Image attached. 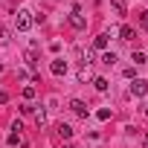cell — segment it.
<instances>
[{
	"label": "cell",
	"instance_id": "cell-1",
	"mask_svg": "<svg viewBox=\"0 0 148 148\" xmlns=\"http://www.w3.org/2000/svg\"><path fill=\"white\" fill-rule=\"evenodd\" d=\"M32 23H35V18H32V12H29V9H21V12L15 15V29H18V32L32 29Z\"/></svg>",
	"mask_w": 148,
	"mask_h": 148
},
{
	"label": "cell",
	"instance_id": "cell-2",
	"mask_svg": "<svg viewBox=\"0 0 148 148\" xmlns=\"http://www.w3.org/2000/svg\"><path fill=\"white\" fill-rule=\"evenodd\" d=\"M70 26H73V29H84V26H87V18H84L79 9H73V15H70Z\"/></svg>",
	"mask_w": 148,
	"mask_h": 148
},
{
	"label": "cell",
	"instance_id": "cell-3",
	"mask_svg": "<svg viewBox=\"0 0 148 148\" xmlns=\"http://www.w3.org/2000/svg\"><path fill=\"white\" fill-rule=\"evenodd\" d=\"M131 93H134V96H145V93H148V82H145V79H134Z\"/></svg>",
	"mask_w": 148,
	"mask_h": 148
},
{
	"label": "cell",
	"instance_id": "cell-4",
	"mask_svg": "<svg viewBox=\"0 0 148 148\" xmlns=\"http://www.w3.org/2000/svg\"><path fill=\"white\" fill-rule=\"evenodd\" d=\"M70 110L76 113V116H82V119L87 116V105H84L82 99H73V102H70Z\"/></svg>",
	"mask_w": 148,
	"mask_h": 148
},
{
	"label": "cell",
	"instance_id": "cell-5",
	"mask_svg": "<svg viewBox=\"0 0 148 148\" xmlns=\"http://www.w3.org/2000/svg\"><path fill=\"white\" fill-rule=\"evenodd\" d=\"M49 70H52V76H64V73H67V61L64 58H52Z\"/></svg>",
	"mask_w": 148,
	"mask_h": 148
},
{
	"label": "cell",
	"instance_id": "cell-6",
	"mask_svg": "<svg viewBox=\"0 0 148 148\" xmlns=\"http://www.w3.org/2000/svg\"><path fill=\"white\" fill-rule=\"evenodd\" d=\"M55 131H58V136H61V139H70V136H73V128H70V125H64V122H61V125H55Z\"/></svg>",
	"mask_w": 148,
	"mask_h": 148
},
{
	"label": "cell",
	"instance_id": "cell-7",
	"mask_svg": "<svg viewBox=\"0 0 148 148\" xmlns=\"http://www.w3.org/2000/svg\"><path fill=\"white\" fill-rule=\"evenodd\" d=\"M110 6H113L116 15H125V12H128V3H125V0H110Z\"/></svg>",
	"mask_w": 148,
	"mask_h": 148
},
{
	"label": "cell",
	"instance_id": "cell-8",
	"mask_svg": "<svg viewBox=\"0 0 148 148\" xmlns=\"http://www.w3.org/2000/svg\"><path fill=\"white\" fill-rule=\"evenodd\" d=\"M93 47L96 49H108V35H96L93 38Z\"/></svg>",
	"mask_w": 148,
	"mask_h": 148
},
{
	"label": "cell",
	"instance_id": "cell-9",
	"mask_svg": "<svg viewBox=\"0 0 148 148\" xmlns=\"http://www.w3.org/2000/svg\"><path fill=\"white\" fill-rule=\"evenodd\" d=\"M119 38H122V41H131V38H134V29H131V26L125 23V26L119 29Z\"/></svg>",
	"mask_w": 148,
	"mask_h": 148
},
{
	"label": "cell",
	"instance_id": "cell-10",
	"mask_svg": "<svg viewBox=\"0 0 148 148\" xmlns=\"http://www.w3.org/2000/svg\"><path fill=\"white\" fill-rule=\"evenodd\" d=\"M93 84H96V90H99V93H105V90L110 87V84H108V79H102V76H99V79H93Z\"/></svg>",
	"mask_w": 148,
	"mask_h": 148
},
{
	"label": "cell",
	"instance_id": "cell-11",
	"mask_svg": "<svg viewBox=\"0 0 148 148\" xmlns=\"http://www.w3.org/2000/svg\"><path fill=\"white\" fill-rule=\"evenodd\" d=\"M102 64L113 67V64H116V55H113V52H105V55H102Z\"/></svg>",
	"mask_w": 148,
	"mask_h": 148
},
{
	"label": "cell",
	"instance_id": "cell-12",
	"mask_svg": "<svg viewBox=\"0 0 148 148\" xmlns=\"http://www.w3.org/2000/svg\"><path fill=\"white\" fill-rule=\"evenodd\" d=\"M6 142H9V145H18V142H21V134H18V131H12V134L6 136Z\"/></svg>",
	"mask_w": 148,
	"mask_h": 148
},
{
	"label": "cell",
	"instance_id": "cell-13",
	"mask_svg": "<svg viewBox=\"0 0 148 148\" xmlns=\"http://www.w3.org/2000/svg\"><path fill=\"white\" fill-rule=\"evenodd\" d=\"M9 35H12V32H9L6 26H0V44H9Z\"/></svg>",
	"mask_w": 148,
	"mask_h": 148
},
{
	"label": "cell",
	"instance_id": "cell-14",
	"mask_svg": "<svg viewBox=\"0 0 148 148\" xmlns=\"http://www.w3.org/2000/svg\"><path fill=\"white\" fill-rule=\"evenodd\" d=\"M35 119H38V125H44V122H47V113H44V110H35Z\"/></svg>",
	"mask_w": 148,
	"mask_h": 148
},
{
	"label": "cell",
	"instance_id": "cell-15",
	"mask_svg": "<svg viewBox=\"0 0 148 148\" xmlns=\"http://www.w3.org/2000/svg\"><path fill=\"white\" fill-rule=\"evenodd\" d=\"M134 64H145V55L142 52H134Z\"/></svg>",
	"mask_w": 148,
	"mask_h": 148
},
{
	"label": "cell",
	"instance_id": "cell-16",
	"mask_svg": "<svg viewBox=\"0 0 148 148\" xmlns=\"http://www.w3.org/2000/svg\"><path fill=\"white\" fill-rule=\"evenodd\" d=\"M35 96V87H23V99H32Z\"/></svg>",
	"mask_w": 148,
	"mask_h": 148
},
{
	"label": "cell",
	"instance_id": "cell-17",
	"mask_svg": "<svg viewBox=\"0 0 148 148\" xmlns=\"http://www.w3.org/2000/svg\"><path fill=\"white\" fill-rule=\"evenodd\" d=\"M99 119H102V122H105V119H110V110H108V108H102V110H99Z\"/></svg>",
	"mask_w": 148,
	"mask_h": 148
},
{
	"label": "cell",
	"instance_id": "cell-18",
	"mask_svg": "<svg viewBox=\"0 0 148 148\" xmlns=\"http://www.w3.org/2000/svg\"><path fill=\"white\" fill-rule=\"evenodd\" d=\"M139 23H142V29H148V12H142V15H139Z\"/></svg>",
	"mask_w": 148,
	"mask_h": 148
},
{
	"label": "cell",
	"instance_id": "cell-19",
	"mask_svg": "<svg viewBox=\"0 0 148 148\" xmlns=\"http://www.w3.org/2000/svg\"><path fill=\"white\" fill-rule=\"evenodd\" d=\"M6 102H9V96H6L3 90H0V105H6Z\"/></svg>",
	"mask_w": 148,
	"mask_h": 148
},
{
	"label": "cell",
	"instance_id": "cell-20",
	"mask_svg": "<svg viewBox=\"0 0 148 148\" xmlns=\"http://www.w3.org/2000/svg\"><path fill=\"white\" fill-rule=\"evenodd\" d=\"M145 145H148V134H145Z\"/></svg>",
	"mask_w": 148,
	"mask_h": 148
},
{
	"label": "cell",
	"instance_id": "cell-21",
	"mask_svg": "<svg viewBox=\"0 0 148 148\" xmlns=\"http://www.w3.org/2000/svg\"><path fill=\"white\" fill-rule=\"evenodd\" d=\"M61 148H73V145H61Z\"/></svg>",
	"mask_w": 148,
	"mask_h": 148
},
{
	"label": "cell",
	"instance_id": "cell-22",
	"mask_svg": "<svg viewBox=\"0 0 148 148\" xmlns=\"http://www.w3.org/2000/svg\"><path fill=\"white\" fill-rule=\"evenodd\" d=\"M145 116H148V105H145Z\"/></svg>",
	"mask_w": 148,
	"mask_h": 148
}]
</instances>
